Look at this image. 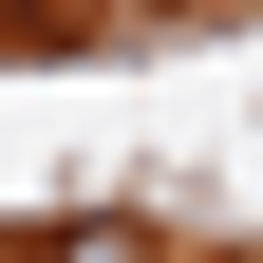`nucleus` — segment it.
Wrapping results in <instances>:
<instances>
[{
    "label": "nucleus",
    "instance_id": "f257e3e1",
    "mask_svg": "<svg viewBox=\"0 0 263 263\" xmlns=\"http://www.w3.org/2000/svg\"><path fill=\"white\" fill-rule=\"evenodd\" d=\"M19 263H170V245H151V226H113V207H94V226H38V245H19Z\"/></svg>",
    "mask_w": 263,
    "mask_h": 263
}]
</instances>
